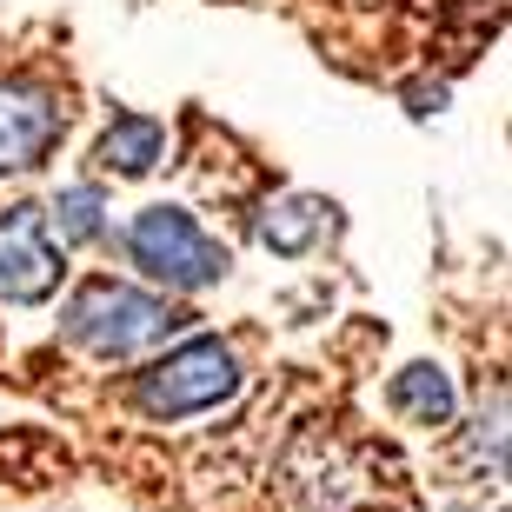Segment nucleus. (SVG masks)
<instances>
[{"mask_svg": "<svg viewBox=\"0 0 512 512\" xmlns=\"http://www.w3.org/2000/svg\"><path fill=\"white\" fill-rule=\"evenodd\" d=\"M253 227H260V240L273 253H306L313 240H320V227H326V200H313V193H286V200H273Z\"/></svg>", "mask_w": 512, "mask_h": 512, "instance_id": "8", "label": "nucleus"}, {"mask_svg": "<svg viewBox=\"0 0 512 512\" xmlns=\"http://www.w3.org/2000/svg\"><path fill=\"white\" fill-rule=\"evenodd\" d=\"M60 286V247L47 233L40 207H7L0 213V300L40 306Z\"/></svg>", "mask_w": 512, "mask_h": 512, "instance_id": "4", "label": "nucleus"}, {"mask_svg": "<svg viewBox=\"0 0 512 512\" xmlns=\"http://www.w3.org/2000/svg\"><path fill=\"white\" fill-rule=\"evenodd\" d=\"M233 393H240V353H233L227 340H213V333L173 346L167 360H153L147 373L133 380L140 413H153V419L207 413V406H220V399H233Z\"/></svg>", "mask_w": 512, "mask_h": 512, "instance_id": "2", "label": "nucleus"}, {"mask_svg": "<svg viewBox=\"0 0 512 512\" xmlns=\"http://www.w3.org/2000/svg\"><path fill=\"white\" fill-rule=\"evenodd\" d=\"M160 153H167V127H160V120L127 114V120H114V127L100 133V167L120 173V180L153 173V160H160Z\"/></svg>", "mask_w": 512, "mask_h": 512, "instance_id": "7", "label": "nucleus"}, {"mask_svg": "<svg viewBox=\"0 0 512 512\" xmlns=\"http://www.w3.org/2000/svg\"><path fill=\"white\" fill-rule=\"evenodd\" d=\"M180 326H187V313H173L160 293H140V286H120V280H87L60 313V333L74 346L107 353V360H133V353L173 340Z\"/></svg>", "mask_w": 512, "mask_h": 512, "instance_id": "1", "label": "nucleus"}, {"mask_svg": "<svg viewBox=\"0 0 512 512\" xmlns=\"http://www.w3.org/2000/svg\"><path fill=\"white\" fill-rule=\"evenodd\" d=\"M393 413H406L413 426H453V413H459V393H453V380L439 373V366H399L393 373Z\"/></svg>", "mask_w": 512, "mask_h": 512, "instance_id": "6", "label": "nucleus"}, {"mask_svg": "<svg viewBox=\"0 0 512 512\" xmlns=\"http://www.w3.org/2000/svg\"><path fill=\"white\" fill-rule=\"evenodd\" d=\"M127 260L147 273V280L173 286V293H200L227 273V247L213 240L187 207H147L133 213L127 227Z\"/></svg>", "mask_w": 512, "mask_h": 512, "instance_id": "3", "label": "nucleus"}, {"mask_svg": "<svg viewBox=\"0 0 512 512\" xmlns=\"http://www.w3.org/2000/svg\"><path fill=\"white\" fill-rule=\"evenodd\" d=\"M67 107L34 80H0V173H27L60 147Z\"/></svg>", "mask_w": 512, "mask_h": 512, "instance_id": "5", "label": "nucleus"}, {"mask_svg": "<svg viewBox=\"0 0 512 512\" xmlns=\"http://www.w3.org/2000/svg\"><path fill=\"white\" fill-rule=\"evenodd\" d=\"M40 213H47V233H60V247H87L107 233V193L100 187H60L54 207Z\"/></svg>", "mask_w": 512, "mask_h": 512, "instance_id": "9", "label": "nucleus"}]
</instances>
